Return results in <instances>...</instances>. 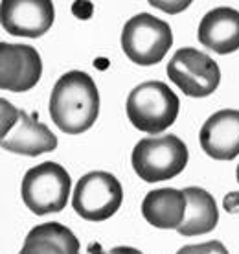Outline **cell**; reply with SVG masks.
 Returning <instances> with one entry per match:
<instances>
[{
  "instance_id": "obj_1",
  "label": "cell",
  "mask_w": 239,
  "mask_h": 254,
  "mask_svg": "<svg viewBox=\"0 0 239 254\" xmlns=\"http://www.w3.org/2000/svg\"><path fill=\"white\" fill-rule=\"evenodd\" d=\"M100 115V92L83 70H70L57 79L50 96V116L63 133L81 134Z\"/></svg>"
},
{
  "instance_id": "obj_2",
  "label": "cell",
  "mask_w": 239,
  "mask_h": 254,
  "mask_svg": "<svg viewBox=\"0 0 239 254\" xmlns=\"http://www.w3.org/2000/svg\"><path fill=\"white\" fill-rule=\"evenodd\" d=\"M180 102L162 81H145L131 90L127 98V118L138 131L162 133L175 124Z\"/></svg>"
},
{
  "instance_id": "obj_3",
  "label": "cell",
  "mask_w": 239,
  "mask_h": 254,
  "mask_svg": "<svg viewBox=\"0 0 239 254\" xmlns=\"http://www.w3.org/2000/svg\"><path fill=\"white\" fill-rule=\"evenodd\" d=\"M188 147L175 134L142 138L132 149V168L145 183L177 177L188 164Z\"/></svg>"
},
{
  "instance_id": "obj_4",
  "label": "cell",
  "mask_w": 239,
  "mask_h": 254,
  "mask_svg": "<svg viewBox=\"0 0 239 254\" xmlns=\"http://www.w3.org/2000/svg\"><path fill=\"white\" fill-rule=\"evenodd\" d=\"M173 45L170 24L149 13L129 19L121 30V50L134 64L151 66L160 63Z\"/></svg>"
},
{
  "instance_id": "obj_5",
  "label": "cell",
  "mask_w": 239,
  "mask_h": 254,
  "mask_svg": "<svg viewBox=\"0 0 239 254\" xmlns=\"http://www.w3.org/2000/svg\"><path fill=\"white\" fill-rule=\"evenodd\" d=\"M70 186L72 181L63 166L57 162H43L26 172L20 185V195L33 214H57L66 206Z\"/></svg>"
},
{
  "instance_id": "obj_6",
  "label": "cell",
  "mask_w": 239,
  "mask_h": 254,
  "mask_svg": "<svg viewBox=\"0 0 239 254\" xmlns=\"http://www.w3.org/2000/svg\"><path fill=\"white\" fill-rule=\"evenodd\" d=\"M2 111V129L0 144L2 149L19 153L26 157H37L43 153L54 151L57 147V136L48 127L30 116L26 111L15 109L7 100H0Z\"/></svg>"
},
{
  "instance_id": "obj_7",
  "label": "cell",
  "mask_w": 239,
  "mask_h": 254,
  "mask_svg": "<svg viewBox=\"0 0 239 254\" xmlns=\"http://www.w3.org/2000/svg\"><path fill=\"white\" fill-rule=\"evenodd\" d=\"M123 188L113 173L90 172L77 181L72 206L87 221H105L121 206Z\"/></svg>"
},
{
  "instance_id": "obj_8",
  "label": "cell",
  "mask_w": 239,
  "mask_h": 254,
  "mask_svg": "<svg viewBox=\"0 0 239 254\" xmlns=\"http://www.w3.org/2000/svg\"><path fill=\"white\" fill-rule=\"evenodd\" d=\"M168 77L189 98H206L219 87L221 70L204 52L180 48L168 63Z\"/></svg>"
},
{
  "instance_id": "obj_9",
  "label": "cell",
  "mask_w": 239,
  "mask_h": 254,
  "mask_svg": "<svg viewBox=\"0 0 239 254\" xmlns=\"http://www.w3.org/2000/svg\"><path fill=\"white\" fill-rule=\"evenodd\" d=\"M56 19L52 0H2L0 22L15 37L37 39L48 32Z\"/></svg>"
},
{
  "instance_id": "obj_10",
  "label": "cell",
  "mask_w": 239,
  "mask_h": 254,
  "mask_svg": "<svg viewBox=\"0 0 239 254\" xmlns=\"http://www.w3.org/2000/svg\"><path fill=\"white\" fill-rule=\"evenodd\" d=\"M41 74L43 61L33 46L0 43V89L26 92L37 85Z\"/></svg>"
},
{
  "instance_id": "obj_11",
  "label": "cell",
  "mask_w": 239,
  "mask_h": 254,
  "mask_svg": "<svg viewBox=\"0 0 239 254\" xmlns=\"http://www.w3.org/2000/svg\"><path fill=\"white\" fill-rule=\"evenodd\" d=\"M201 147L215 160H234L239 155V111L223 109L212 115L201 129Z\"/></svg>"
},
{
  "instance_id": "obj_12",
  "label": "cell",
  "mask_w": 239,
  "mask_h": 254,
  "mask_svg": "<svg viewBox=\"0 0 239 254\" xmlns=\"http://www.w3.org/2000/svg\"><path fill=\"white\" fill-rule=\"evenodd\" d=\"M197 37L201 45L221 56L239 50V11L234 7L208 11L199 24Z\"/></svg>"
},
{
  "instance_id": "obj_13",
  "label": "cell",
  "mask_w": 239,
  "mask_h": 254,
  "mask_svg": "<svg viewBox=\"0 0 239 254\" xmlns=\"http://www.w3.org/2000/svg\"><path fill=\"white\" fill-rule=\"evenodd\" d=\"M188 199L184 190L160 188L153 190L142 201V216L157 229H179L186 216Z\"/></svg>"
},
{
  "instance_id": "obj_14",
  "label": "cell",
  "mask_w": 239,
  "mask_h": 254,
  "mask_svg": "<svg viewBox=\"0 0 239 254\" xmlns=\"http://www.w3.org/2000/svg\"><path fill=\"white\" fill-rule=\"evenodd\" d=\"M19 254H79V242L61 223H43L28 232Z\"/></svg>"
},
{
  "instance_id": "obj_15",
  "label": "cell",
  "mask_w": 239,
  "mask_h": 254,
  "mask_svg": "<svg viewBox=\"0 0 239 254\" xmlns=\"http://www.w3.org/2000/svg\"><path fill=\"white\" fill-rule=\"evenodd\" d=\"M188 206H186V216L177 232L180 236H201L208 234L217 227L219 221V210L215 204V199L206 190L191 186L184 190Z\"/></svg>"
},
{
  "instance_id": "obj_16",
  "label": "cell",
  "mask_w": 239,
  "mask_h": 254,
  "mask_svg": "<svg viewBox=\"0 0 239 254\" xmlns=\"http://www.w3.org/2000/svg\"><path fill=\"white\" fill-rule=\"evenodd\" d=\"M177 254H228V249L221 242H206L197 243V245H184L179 249Z\"/></svg>"
},
{
  "instance_id": "obj_17",
  "label": "cell",
  "mask_w": 239,
  "mask_h": 254,
  "mask_svg": "<svg viewBox=\"0 0 239 254\" xmlns=\"http://www.w3.org/2000/svg\"><path fill=\"white\" fill-rule=\"evenodd\" d=\"M153 7H157L164 13H170V15H177V13H182L184 9H188L191 6L193 0H147Z\"/></svg>"
},
{
  "instance_id": "obj_18",
  "label": "cell",
  "mask_w": 239,
  "mask_h": 254,
  "mask_svg": "<svg viewBox=\"0 0 239 254\" xmlns=\"http://www.w3.org/2000/svg\"><path fill=\"white\" fill-rule=\"evenodd\" d=\"M105 254H144V253H140L138 249H132V247H114Z\"/></svg>"
},
{
  "instance_id": "obj_19",
  "label": "cell",
  "mask_w": 239,
  "mask_h": 254,
  "mask_svg": "<svg viewBox=\"0 0 239 254\" xmlns=\"http://www.w3.org/2000/svg\"><path fill=\"white\" fill-rule=\"evenodd\" d=\"M236 177H238V183H239V166H238V172H236Z\"/></svg>"
}]
</instances>
